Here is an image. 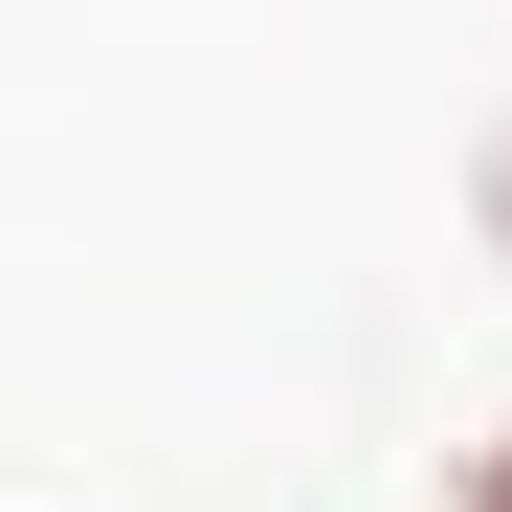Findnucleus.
I'll return each instance as SVG.
<instances>
[{
    "instance_id": "f257e3e1",
    "label": "nucleus",
    "mask_w": 512,
    "mask_h": 512,
    "mask_svg": "<svg viewBox=\"0 0 512 512\" xmlns=\"http://www.w3.org/2000/svg\"><path fill=\"white\" fill-rule=\"evenodd\" d=\"M468 512H512V423H490V446H468Z\"/></svg>"
},
{
    "instance_id": "f03ea898",
    "label": "nucleus",
    "mask_w": 512,
    "mask_h": 512,
    "mask_svg": "<svg viewBox=\"0 0 512 512\" xmlns=\"http://www.w3.org/2000/svg\"><path fill=\"white\" fill-rule=\"evenodd\" d=\"M490 223H512V179H490Z\"/></svg>"
}]
</instances>
